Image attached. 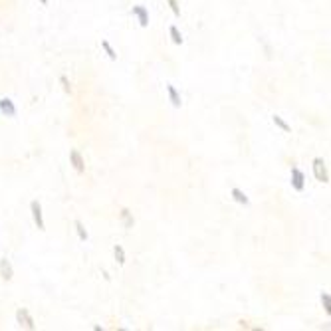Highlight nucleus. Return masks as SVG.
Returning a JSON list of instances; mask_svg holds the SVG:
<instances>
[{
  "instance_id": "12",
  "label": "nucleus",
  "mask_w": 331,
  "mask_h": 331,
  "mask_svg": "<svg viewBox=\"0 0 331 331\" xmlns=\"http://www.w3.org/2000/svg\"><path fill=\"white\" fill-rule=\"evenodd\" d=\"M272 121H274V125H276L278 129H282L284 133H292V125H290V123H288L282 115H278V113H276V115H272Z\"/></svg>"
},
{
  "instance_id": "18",
  "label": "nucleus",
  "mask_w": 331,
  "mask_h": 331,
  "mask_svg": "<svg viewBox=\"0 0 331 331\" xmlns=\"http://www.w3.org/2000/svg\"><path fill=\"white\" fill-rule=\"evenodd\" d=\"M166 4L170 6V10H172V14L178 18L180 16V6H178V0H166Z\"/></svg>"
},
{
  "instance_id": "6",
  "label": "nucleus",
  "mask_w": 331,
  "mask_h": 331,
  "mask_svg": "<svg viewBox=\"0 0 331 331\" xmlns=\"http://www.w3.org/2000/svg\"><path fill=\"white\" fill-rule=\"evenodd\" d=\"M0 113L6 115V117H16L18 109H16V105H14V101L10 97H2L0 99Z\"/></svg>"
},
{
  "instance_id": "4",
  "label": "nucleus",
  "mask_w": 331,
  "mask_h": 331,
  "mask_svg": "<svg viewBox=\"0 0 331 331\" xmlns=\"http://www.w3.org/2000/svg\"><path fill=\"white\" fill-rule=\"evenodd\" d=\"M131 14L139 20V26H141V28H149V10H147V6L135 4V6L131 8Z\"/></svg>"
},
{
  "instance_id": "14",
  "label": "nucleus",
  "mask_w": 331,
  "mask_h": 331,
  "mask_svg": "<svg viewBox=\"0 0 331 331\" xmlns=\"http://www.w3.org/2000/svg\"><path fill=\"white\" fill-rule=\"evenodd\" d=\"M74 226H76V232H78V238H80L82 242H87V240H89V234H87V230H85L83 222H82V220H76V222H74Z\"/></svg>"
},
{
  "instance_id": "20",
  "label": "nucleus",
  "mask_w": 331,
  "mask_h": 331,
  "mask_svg": "<svg viewBox=\"0 0 331 331\" xmlns=\"http://www.w3.org/2000/svg\"><path fill=\"white\" fill-rule=\"evenodd\" d=\"M40 4H42V6H48V0H40Z\"/></svg>"
},
{
  "instance_id": "15",
  "label": "nucleus",
  "mask_w": 331,
  "mask_h": 331,
  "mask_svg": "<svg viewBox=\"0 0 331 331\" xmlns=\"http://www.w3.org/2000/svg\"><path fill=\"white\" fill-rule=\"evenodd\" d=\"M113 254H115V260H117L119 266H123V264L127 262V258H125V250H123L121 244H115V246H113Z\"/></svg>"
},
{
  "instance_id": "11",
  "label": "nucleus",
  "mask_w": 331,
  "mask_h": 331,
  "mask_svg": "<svg viewBox=\"0 0 331 331\" xmlns=\"http://www.w3.org/2000/svg\"><path fill=\"white\" fill-rule=\"evenodd\" d=\"M119 220L123 222V228H127V230H131V228L135 226V218H133V214H131L129 208H121V212H119Z\"/></svg>"
},
{
  "instance_id": "16",
  "label": "nucleus",
  "mask_w": 331,
  "mask_h": 331,
  "mask_svg": "<svg viewBox=\"0 0 331 331\" xmlns=\"http://www.w3.org/2000/svg\"><path fill=\"white\" fill-rule=\"evenodd\" d=\"M101 48H103V52L107 54V58H109L111 62H115V60H117V52L113 50V46H111L107 40H101Z\"/></svg>"
},
{
  "instance_id": "17",
  "label": "nucleus",
  "mask_w": 331,
  "mask_h": 331,
  "mask_svg": "<svg viewBox=\"0 0 331 331\" xmlns=\"http://www.w3.org/2000/svg\"><path fill=\"white\" fill-rule=\"evenodd\" d=\"M320 300H322V306H324L326 314L331 316V296L328 294V292H322V294H320Z\"/></svg>"
},
{
  "instance_id": "1",
  "label": "nucleus",
  "mask_w": 331,
  "mask_h": 331,
  "mask_svg": "<svg viewBox=\"0 0 331 331\" xmlns=\"http://www.w3.org/2000/svg\"><path fill=\"white\" fill-rule=\"evenodd\" d=\"M312 168H314V174L320 182H324V184L330 182V172H328V165H326L324 157H316L314 163H312Z\"/></svg>"
},
{
  "instance_id": "10",
  "label": "nucleus",
  "mask_w": 331,
  "mask_h": 331,
  "mask_svg": "<svg viewBox=\"0 0 331 331\" xmlns=\"http://www.w3.org/2000/svg\"><path fill=\"white\" fill-rule=\"evenodd\" d=\"M0 276H2V280H6V282H10V280L14 278L12 264H10V260H6V258L0 260Z\"/></svg>"
},
{
  "instance_id": "8",
  "label": "nucleus",
  "mask_w": 331,
  "mask_h": 331,
  "mask_svg": "<svg viewBox=\"0 0 331 331\" xmlns=\"http://www.w3.org/2000/svg\"><path fill=\"white\" fill-rule=\"evenodd\" d=\"M166 95H168V101L172 103V107L178 109L182 105V97H180V93L176 91V87L172 83H166Z\"/></svg>"
},
{
  "instance_id": "13",
  "label": "nucleus",
  "mask_w": 331,
  "mask_h": 331,
  "mask_svg": "<svg viewBox=\"0 0 331 331\" xmlns=\"http://www.w3.org/2000/svg\"><path fill=\"white\" fill-rule=\"evenodd\" d=\"M168 36H170V40H172V44H176V46H180L182 42H184V38H182V32L172 24V26H168Z\"/></svg>"
},
{
  "instance_id": "3",
  "label": "nucleus",
  "mask_w": 331,
  "mask_h": 331,
  "mask_svg": "<svg viewBox=\"0 0 331 331\" xmlns=\"http://www.w3.org/2000/svg\"><path fill=\"white\" fill-rule=\"evenodd\" d=\"M292 188L296 192H304L306 190V174L304 170H300L298 166H292V180H290Z\"/></svg>"
},
{
  "instance_id": "19",
  "label": "nucleus",
  "mask_w": 331,
  "mask_h": 331,
  "mask_svg": "<svg viewBox=\"0 0 331 331\" xmlns=\"http://www.w3.org/2000/svg\"><path fill=\"white\" fill-rule=\"evenodd\" d=\"M60 82H62V85H64V91L72 95V91H74V89H72V83L68 82V78H66V76H60Z\"/></svg>"
},
{
  "instance_id": "9",
  "label": "nucleus",
  "mask_w": 331,
  "mask_h": 331,
  "mask_svg": "<svg viewBox=\"0 0 331 331\" xmlns=\"http://www.w3.org/2000/svg\"><path fill=\"white\" fill-rule=\"evenodd\" d=\"M230 196L238 202V204H242V206H250V198H248V194L242 190V188H238V186H234L232 190H230Z\"/></svg>"
},
{
  "instance_id": "7",
  "label": "nucleus",
  "mask_w": 331,
  "mask_h": 331,
  "mask_svg": "<svg viewBox=\"0 0 331 331\" xmlns=\"http://www.w3.org/2000/svg\"><path fill=\"white\" fill-rule=\"evenodd\" d=\"M70 163L74 165V168H76L78 172H83V170H85V161H83V157H82V153H80L78 149H72V151H70Z\"/></svg>"
},
{
  "instance_id": "5",
  "label": "nucleus",
  "mask_w": 331,
  "mask_h": 331,
  "mask_svg": "<svg viewBox=\"0 0 331 331\" xmlns=\"http://www.w3.org/2000/svg\"><path fill=\"white\" fill-rule=\"evenodd\" d=\"M16 324L22 328H28V330H36V324H34V318L30 316V312L28 310H24V308H20L18 312H16Z\"/></svg>"
},
{
  "instance_id": "2",
  "label": "nucleus",
  "mask_w": 331,
  "mask_h": 331,
  "mask_svg": "<svg viewBox=\"0 0 331 331\" xmlns=\"http://www.w3.org/2000/svg\"><path fill=\"white\" fill-rule=\"evenodd\" d=\"M30 212H32V220H34L36 228H38L40 232H44V230H46V222H44V214H42V204H40V200H32V202H30Z\"/></svg>"
}]
</instances>
